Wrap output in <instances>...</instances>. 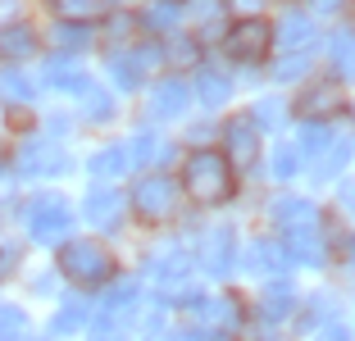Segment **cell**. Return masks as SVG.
Masks as SVG:
<instances>
[{
  "mask_svg": "<svg viewBox=\"0 0 355 341\" xmlns=\"http://www.w3.org/2000/svg\"><path fill=\"white\" fill-rule=\"evenodd\" d=\"M182 182H187L191 200L200 205H219L232 196V164L219 150H191L187 164H182Z\"/></svg>",
  "mask_w": 355,
  "mask_h": 341,
  "instance_id": "obj_1",
  "label": "cell"
},
{
  "mask_svg": "<svg viewBox=\"0 0 355 341\" xmlns=\"http://www.w3.org/2000/svg\"><path fill=\"white\" fill-rule=\"evenodd\" d=\"M23 218H28V232L37 241H46V246H55V241L69 237V227H73V218H69V205H64L60 196H37L28 209H23Z\"/></svg>",
  "mask_w": 355,
  "mask_h": 341,
  "instance_id": "obj_2",
  "label": "cell"
},
{
  "mask_svg": "<svg viewBox=\"0 0 355 341\" xmlns=\"http://www.w3.org/2000/svg\"><path fill=\"white\" fill-rule=\"evenodd\" d=\"M114 269V259L101 241H69L64 246V273L73 282H105Z\"/></svg>",
  "mask_w": 355,
  "mask_h": 341,
  "instance_id": "obj_3",
  "label": "cell"
},
{
  "mask_svg": "<svg viewBox=\"0 0 355 341\" xmlns=\"http://www.w3.org/2000/svg\"><path fill=\"white\" fill-rule=\"evenodd\" d=\"M132 209L146 218V223L168 218L178 209V186H173V177H141V186L132 191Z\"/></svg>",
  "mask_w": 355,
  "mask_h": 341,
  "instance_id": "obj_4",
  "label": "cell"
},
{
  "mask_svg": "<svg viewBox=\"0 0 355 341\" xmlns=\"http://www.w3.org/2000/svg\"><path fill=\"white\" fill-rule=\"evenodd\" d=\"M269 42H273L269 23H260V19H241L237 28L228 32V55H232V60H260V55L269 51Z\"/></svg>",
  "mask_w": 355,
  "mask_h": 341,
  "instance_id": "obj_5",
  "label": "cell"
},
{
  "mask_svg": "<svg viewBox=\"0 0 355 341\" xmlns=\"http://www.w3.org/2000/svg\"><path fill=\"white\" fill-rule=\"evenodd\" d=\"M255 146H260V128L251 123V114L228 119V128H223V150H228V155L223 159H232V164H251Z\"/></svg>",
  "mask_w": 355,
  "mask_h": 341,
  "instance_id": "obj_6",
  "label": "cell"
},
{
  "mask_svg": "<svg viewBox=\"0 0 355 341\" xmlns=\"http://www.w3.org/2000/svg\"><path fill=\"white\" fill-rule=\"evenodd\" d=\"M187 110V82L182 78H164V82L150 91V114L155 119H178Z\"/></svg>",
  "mask_w": 355,
  "mask_h": 341,
  "instance_id": "obj_7",
  "label": "cell"
},
{
  "mask_svg": "<svg viewBox=\"0 0 355 341\" xmlns=\"http://www.w3.org/2000/svg\"><path fill=\"white\" fill-rule=\"evenodd\" d=\"M273 218L282 223L287 237H292V232H305V227H319V209H314L310 200H287L282 196L278 205H273Z\"/></svg>",
  "mask_w": 355,
  "mask_h": 341,
  "instance_id": "obj_8",
  "label": "cell"
},
{
  "mask_svg": "<svg viewBox=\"0 0 355 341\" xmlns=\"http://www.w3.org/2000/svg\"><path fill=\"white\" fill-rule=\"evenodd\" d=\"M200 259H205L209 273H223L232 264V232L228 227H209L205 237H200Z\"/></svg>",
  "mask_w": 355,
  "mask_h": 341,
  "instance_id": "obj_9",
  "label": "cell"
},
{
  "mask_svg": "<svg viewBox=\"0 0 355 341\" xmlns=\"http://www.w3.org/2000/svg\"><path fill=\"white\" fill-rule=\"evenodd\" d=\"M83 214H87V223H96V227H114V218H119V191H114V186H92V191H87Z\"/></svg>",
  "mask_w": 355,
  "mask_h": 341,
  "instance_id": "obj_10",
  "label": "cell"
},
{
  "mask_svg": "<svg viewBox=\"0 0 355 341\" xmlns=\"http://www.w3.org/2000/svg\"><path fill=\"white\" fill-rule=\"evenodd\" d=\"M19 168L23 173H37V177H46V173H60L64 168V155L60 150H55V146H23L19 150Z\"/></svg>",
  "mask_w": 355,
  "mask_h": 341,
  "instance_id": "obj_11",
  "label": "cell"
},
{
  "mask_svg": "<svg viewBox=\"0 0 355 341\" xmlns=\"http://www.w3.org/2000/svg\"><path fill=\"white\" fill-rule=\"evenodd\" d=\"M292 310H296V287L292 282H269L260 296V314L264 319H287Z\"/></svg>",
  "mask_w": 355,
  "mask_h": 341,
  "instance_id": "obj_12",
  "label": "cell"
},
{
  "mask_svg": "<svg viewBox=\"0 0 355 341\" xmlns=\"http://www.w3.org/2000/svg\"><path fill=\"white\" fill-rule=\"evenodd\" d=\"M32 46H37V32H32L28 23H10V28H0V55L23 60V55H32Z\"/></svg>",
  "mask_w": 355,
  "mask_h": 341,
  "instance_id": "obj_13",
  "label": "cell"
},
{
  "mask_svg": "<svg viewBox=\"0 0 355 341\" xmlns=\"http://www.w3.org/2000/svg\"><path fill=\"white\" fill-rule=\"evenodd\" d=\"M178 19H182V0H150L146 10H141V23L150 32H168Z\"/></svg>",
  "mask_w": 355,
  "mask_h": 341,
  "instance_id": "obj_14",
  "label": "cell"
},
{
  "mask_svg": "<svg viewBox=\"0 0 355 341\" xmlns=\"http://www.w3.org/2000/svg\"><path fill=\"white\" fill-rule=\"evenodd\" d=\"M196 314H200V319H209L214 328H232V323H237V300H232V296L196 300Z\"/></svg>",
  "mask_w": 355,
  "mask_h": 341,
  "instance_id": "obj_15",
  "label": "cell"
},
{
  "mask_svg": "<svg viewBox=\"0 0 355 341\" xmlns=\"http://www.w3.org/2000/svg\"><path fill=\"white\" fill-rule=\"evenodd\" d=\"M310 42H314V23H310V14H287V19H282V46L305 51Z\"/></svg>",
  "mask_w": 355,
  "mask_h": 341,
  "instance_id": "obj_16",
  "label": "cell"
},
{
  "mask_svg": "<svg viewBox=\"0 0 355 341\" xmlns=\"http://www.w3.org/2000/svg\"><path fill=\"white\" fill-rule=\"evenodd\" d=\"M292 255L301 259V264H324V241H319V227L292 232Z\"/></svg>",
  "mask_w": 355,
  "mask_h": 341,
  "instance_id": "obj_17",
  "label": "cell"
},
{
  "mask_svg": "<svg viewBox=\"0 0 355 341\" xmlns=\"http://www.w3.org/2000/svg\"><path fill=\"white\" fill-rule=\"evenodd\" d=\"M296 110L305 114V119H319V114H328V110H337V91L328 82H319L314 87V91H305L301 96V105H296Z\"/></svg>",
  "mask_w": 355,
  "mask_h": 341,
  "instance_id": "obj_18",
  "label": "cell"
},
{
  "mask_svg": "<svg viewBox=\"0 0 355 341\" xmlns=\"http://www.w3.org/2000/svg\"><path fill=\"white\" fill-rule=\"evenodd\" d=\"M123 168H128V155L119 150V146H105L101 155L92 159V173H96V177H119Z\"/></svg>",
  "mask_w": 355,
  "mask_h": 341,
  "instance_id": "obj_19",
  "label": "cell"
},
{
  "mask_svg": "<svg viewBox=\"0 0 355 341\" xmlns=\"http://www.w3.org/2000/svg\"><path fill=\"white\" fill-rule=\"evenodd\" d=\"M228 91H232V82L223 78V73H200V100H205L209 110L228 100Z\"/></svg>",
  "mask_w": 355,
  "mask_h": 341,
  "instance_id": "obj_20",
  "label": "cell"
},
{
  "mask_svg": "<svg viewBox=\"0 0 355 341\" xmlns=\"http://www.w3.org/2000/svg\"><path fill=\"white\" fill-rule=\"evenodd\" d=\"M55 42H60L64 51H83V46H92V28H87V23H60V28H55Z\"/></svg>",
  "mask_w": 355,
  "mask_h": 341,
  "instance_id": "obj_21",
  "label": "cell"
},
{
  "mask_svg": "<svg viewBox=\"0 0 355 341\" xmlns=\"http://www.w3.org/2000/svg\"><path fill=\"white\" fill-rule=\"evenodd\" d=\"M51 82H55V87H64V91H87V87H92L83 73L69 69V64H51Z\"/></svg>",
  "mask_w": 355,
  "mask_h": 341,
  "instance_id": "obj_22",
  "label": "cell"
},
{
  "mask_svg": "<svg viewBox=\"0 0 355 341\" xmlns=\"http://www.w3.org/2000/svg\"><path fill=\"white\" fill-rule=\"evenodd\" d=\"M0 91L14 96V100H32V82L23 78L19 69H5V73H0Z\"/></svg>",
  "mask_w": 355,
  "mask_h": 341,
  "instance_id": "obj_23",
  "label": "cell"
},
{
  "mask_svg": "<svg viewBox=\"0 0 355 341\" xmlns=\"http://www.w3.org/2000/svg\"><path fill=\"white\" fill-rule=\"evenodd\" d=\"M333 73L337 78H351V32H337L333 37Z\"/></svg>",
  "mask_w": 355,
  "mask_h": 341,
  "instance_id": "obj_24",
  "label": "cell"
},
{
  "mask_svg": "<svg viewBox=\"0 0 355 341\" xmlns=\"http://www.w3.org/2000/svg\"><path fill=\"white\" fill-rule=\"evenodd\" d=\"M23 332H28V319H23V310L5 305V310H0V337H5V341H19Z\"/></svg>",
  "mask_w": 355,
  "mask_h": 341,
  "instance_id": "obj_25",
  "label": "cell"
},
{
  "mask_svg": "<svg viewBox=\"0 0 355 341\" xmlns=\"http://www.w3.org/2000/svg\"><path fill=\"white\" fill-rule=\"evenodd\" d=\"M282 114H287V110H282V100H260V105L251 110V123H255V128H278Z\"/></svg>",
  "mask_w": 355,
  "mask_h": 341,
  "instance_id": "obj_26",
  "label": "cell"
},
{
  "mask_svg": "<svg viewBox=\"0 0 355 341\" xmlns=\"http://www.w3.org/2000/svg\"><path fill=\"white\" fill-rule=\"evenodd\" d=\"M87 119H110V114H114V105H110V96L105 91H96V87H87Z\"/></svg>",
  "mask_w": 355,
  "mask_h": 341,
  "instance_id": "obj_27",
  "label": "cell"
},
{
  "mask_svg": "<svg viewBox=\"0 0 355 341\" xmlns=\"http://www.w3.org/2000/svg\"><path fill=\"white\" fill-rule=\"evenodd\" d=\"M282 259H278V250L273 246H264V241H255L251 246V269H278Z\"/></svg>",
  "mask_w": 355,
  "mask_h": 341,
  "instance_id": "obj_28",
  "label": "cell"
},
{
  "mask_svg": "<svg viewBox=\"0 0 355 341\" xmlns=\"http://www.w3.org/2000/svg\"><path fill=\"white\" fill-rule=\"evenodd\" d=\"M92 341H123V314H114V319H105V323H96Z\"/></svg>",
  "mask_w": 355,
  "mask_h": 341,
  "instance_id": "obj_29",
  "label": "cell"
},
{
  "mask_svg": "<svg viewBox=\"0 0 355 341\" xmlns=\"http://www.w3.org/2000/svg\"><path fill=\"white\" fill-rule=\"evenodd\" d=\"M110 73H114L119 87H137V78H141V73L132 69V60H110Z\"/></svg>",
  "mask_w": 355,
  "mask_h": 341,
  "instance_id": "obj_30",
  "label": "cell"
},
{
  "mask_svg": "<svg viewBox=\"0 0 355 341\" xmlns=\"http://www.w3.org/2000/svg\"><path fill=\"white\" fill-rule=\"evenodd\" d=\"M292 173H296V150L287 146V150H278V155H273V177H282V182H287Z\"/></svg>",
  "mask_w": 355,
  "mask_h": 341,
  "instance_id": "obj_31",
  "label": "cell"
},
{
  "mask_svg": "<svg viewBox=\"0 0 355 341\" xmlns=\"http://www.w3.org/2000/svg\"><path fill=\"white\" fill-rule=\"evenodd\" d=\"M305 69H310V55H296V60H282L278 64V78H287V82H292L296 73H305Z\"/></svg>",
  "mask_w": 355,
  "mask_h": 341,
  "instance_id": "obj_32",
  "label": "cell"
},
{
  "mask_svg": "<svg viewBox=\"0 0 355 341\" xmlns=\"http://www.w3.org/2000/svg\"><path fill=\"white\" fill-rule=\"evenodd\" d=\"M78 323H83V305H69V310H60V319H55V332L78 328Z\"/></svg>",
  "mask_w": 355,
  "mask_h": 341,
  "instance_id": "obj_33",
  "label": "cell"
},
{
  "mask_svg": "<svg viewBox=\"0 0 355 341\" xmlns=\"http://www.w3.org/2000/svg\"><path fill=\"white\" fill-rule=\"evenodd\" d=\"M60 10H64V14H78V19H83V14H92V10H96V0H60Z\"/></svg>",
  "mask_w": 355,
  "mask_h": 341,
  "instance_id": "obj_34",
  "label": "cell"
},
{
  "mask_svg": "<svg viewBox=\"0 0 355 341\" xmlns=\"http://www.w3.org/2000/svg\"><path fill=\"white\" fill-rule=\"evenodd\" d=\"M173 60H187V64H191V60H196V46L182 37V46H173Z\"/></svg>",
  "mask_w": 355,
  "mask_h": 341,
  "instance_id": "obj_35",
  "label": "cell"
},
{
  "mask_svg": "<svg viewBox=\"0 0 355 341\" xmlns=\"http://www.w3.org/2000/svg\"><path fill=\"white\" fill-rule=\"evenodd\" d=\"M314 10H319V14H337V10H342V0H314Z\"/></svg>",
  "mask_w": 355,
  "mask_h": 341,
  "instance_id": "obj_36",
  "label": "cell"
},
{
  "mask_svg": "<svg viewBox=\"0 0 355 341\" xmlns=\"http://www.w3.org/2000/svg\"><path fill=\"white\" fill-rule=\"evenodd\" d=\"M14 191V177H10V168H0V196H10Z\"/></svg>",
  "mask_w": 355,
  "mask_h": 341,
  "instance_id": "obj_37",
  "label": "cell"
},
{
  "mask_svg": "<svg viewBox=\"0 0 355 341\" xmlns=\"http://www.w3.org/2000/svg\"><path fill=\"white\" fill-rule=\"evenodd\" d=\"M232 5H237L241 14H255V10H260V5H264V0H232Z\"/></svg>",
  "mask_w": 355,
  "mask_h": 341,
  "instance_id": "obj_38",
  "label": "cell"
},
{
  "mask_svg": "<svg viewBox=\"0 0 355 341\" xmlns=\"http://www.w3.org/2000/svg\"><path fill=\"white\" fill-rule=\"evenodd\" d=\"M324 341H346V332H342V328H333V332H328Z\"/></svg>",
  "mask_w": 355,
  "mask_h": 341,
  "instance_id": "obj_39",
  "label": "cell"
}]
</instances>
